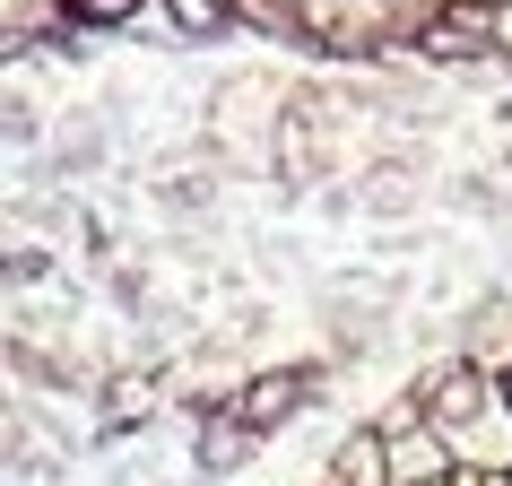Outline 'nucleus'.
<instances>
[{"label":"nucleus","instance_id":"6e6552de","mask_svg":"<svg viewBox=\"0 0 512 486\" xmlns=\"http://www.w3.org/2000/svg\"><path fill=\"white\" fill-rule=\"evenodd\" d=\"M217 200V183L209 174H174V183H157V209H183V217H200Z\"/></svg>","mask_w":512,"mask_h":486},{"label":"nucleus","instance_id":"0eeeda50","mask_svg":"<svg viewBox=\"0 0 512 486\" xmlns=\"http://www.w3.org/2000/svg\"><path fill=\"white\" fill-rule=\"evenodd\" d=\"M226 9H235V0H165V18H174L183 35H200V44L226 35Z\"/></svg>","mask_w":512,"mask_h":486},{"label":"nucleus","instance_id":"f03ea898","mask_svg":"<svg viewBox=\"0 0 512 486\" xmlns=\"http://www.w3.org/2000/svg\"><path fill=\"white\" fill-rule=\"evenodd\" d=\"M426 417H434L443 434H452V426H478V417H495V391H486V374L469 365V356L426 374Z\"/></svg>","mask_w":512,"mask_h":486},{"label":"nucleus","instance_id":"9b49d317","mask_svg":"<svg viewBox=\"0 0 512 486\" xmlns=\"http://www.w3.org/2000/svg\"><path fill=\"white\" fill-rule=\"evenodd\" d=\"M70 9H79V18H96V27H122V18H139L148 0H70Z\"/></svg>","mask_w":512,"mask_h":486},{"label":"nucleus","instance_id":"39448f33","mask_svg":"<svg viewBox=\"0 0 512 486\" xmlns=\"http://www.w3.org/2000/svg\"><path fill=\"white\" fill-rule=\"evenodd\" d=\"M105 157H113V131H70V139L53 148V174L70 183V174H96Z\"/></svg>","mask_w":512,"mask_h":486},{"label":"nucleus","instance_id":"f257e3e1","mask_svg":"<svg viewBox=\"0 0 512 486\" xmlns=\"http://www.w3.org/2000/svg\"><path fill=\"white\" fill-rule=\"evenodd\" d=\"M322 400V374L313 365H278V374H261V382H243V400H235V417L252 434H278L296 408H313Z\"/></svg>","mask_w":512,"mask_h":486},{"label":"nucleus","instance_id":"9d476101","mask_svg":"<svg viewBox=\"0 0 512 486\" xmlns=\"http://www.w3.org/2000/svg\"><path fill=\"white\" fill-rule=\"evenodd\" d=\"M35 131H44V122H35V96H27V87H9V148H27Z\"/></svg>","mask_w":512,"mask_h":486},{"label":"nucleus","instance_id":"f8f14e48","mask_svg":"<svg viewBox=\"0 0 512 486\" xmlns=\"http://www.w3.org/2000/svg\"><path fill=\"white\" fill-rule=\"evenodd\" d=\"M504 408H512V382H504Z\"/></svg>","mask_w":512,"mask_h":486},{"label":"nucleus","instance_id":"20e7f679","mask_svg":"<svg viewBox=\"0 0 512 486\" xmlns=\"http://www.w3.org/2000/svg\"><path fill=\"white\" fill-rule=\"evenodd\" d=\"M252 443H261V434H252V426L235 417V408H226V426H209V434H200V478H235Z\"/></svg>","mask_w":512,"mask_h":486},{"label":"nucleus","instance_id":"423d86ee","mask_svg":"<svg viewBox=\"0 0 512 486\" xmlns=\"http://www.w3.org/2000/svg\"><path fill=\"white\" fill-rule=\"evenodd\" d=\"M391 478V452H382V434H356L348 452H339V486H382Z\"/></svg>","mask_w":512,"mask_h":486},{"label":"nucleus","instance_id":"1a4fd4ad","mask_svg":"<svg viewBox=\"0 0 512 486\" xmlns=\"http://www.w3.org/2000/svg\"><path fill=\"white\" fill-rule=\"evenodd\" d=\"M35 278H53V252L44 243H18L9 252V287H35Z\"/></svg>","mask_w":512,"mask_h":486},{"label":"nucleus","instance_id":"7ed1b4c3","mask_svg":"<svg viewBox=\"0 0 512 486\" xmlns=\"http://www.w3.org/2000/svg\"><path fill=\"white\" fill-rule=\"evenodd\" d=\"M443 452H452V434L443 426H400V443H391V486H426V478H443Z\"/></svg>","mask_w":512,"mask_h":486}]
</instances>
